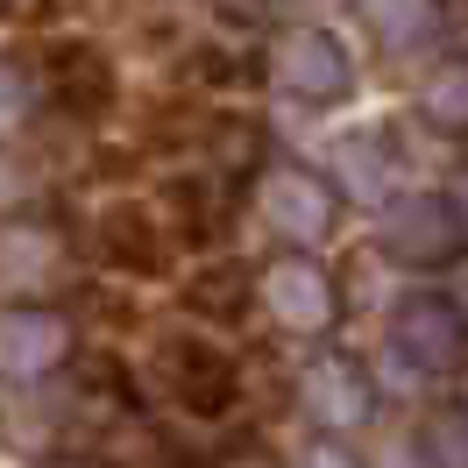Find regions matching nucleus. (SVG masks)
<instances>
[{"label":"nucleus","instance_id":"1","mask_svg":"<svg viewBox=\"0 0 468 468\" xmlns=\"http://www.w3.org/2000/svg\"><path fill=\"white\" fill-rule=\"evenodd\" d=\"M270 79H277V92H292L305 107H334V100H348L355 64H348V50H341L334 29L298 22V29H284L270 43Z\"/></svg>","mask_w":468,"mask_h":468},{"label":"nucleus","instance_id":"2","mask_svg":"<svg viewBox=\"0 0 468 468\" xmlns=\"http://www.w3.org/2000/svg\"><path fill=\"white\" fill-rule=\"evenodd\" d=\"M263 305L292 334H326V326L341 320V284H334V270L313 249H292V256H277L263 270Z\"/></svg>","mask_w":468,"mask_h":468},{"label":"nucleus","instance_id":"3","mask_svg":"<svg viewBox=\"0 0 468 468\" xmlns=\"http://www.w3.org/2000/svg\"><path fill=\"white\" fill-rule=\"evenodd\" d=\"M390 341L398 355H411L419 369H468V313L447 292H411L390 313Z\"/></svg>","mask_w":468,"mask_h":468},{"label":"nucleus","instance_id":"4","mask_svg":"<svg viewBox=\"0 0 468 468\" xmlns=\"http://www.w3.org/2000/svg\"><path fill=\"white\" fill-rule=\"evenodd\" d=\"M462 213L433 192H405V199H390L383 213V256L405 270H433V263H454V249H462Z\"/></svg>","mask_w":468,"mask_h":468},{"label":"nucleus","instance_id":"5","mask_svg":"<svg viewBox=\"0 0 468 468\" xmlns=\"http://www.w3.org/2000/svg\"><path fill=\"white\" fill-rule=\"evenodd\" d=\"M298 405L313 411V426L326 433H355L369 411H377V383L355 355H313L305 377H298Z\"/></svg>","mask_w":468,"mask_h":468},{"label":"nucleus","instance_id":"6","mask_svg":"<svg viewBox=\"0 0 468 468\" xmlns=\"http://www.w3.org/2000/svg\"><path fill=\"white\" fill-rule=\"evenodd\" d=\"M43 86H50V107L71 121H100L114 107V71H107V50L86 43V36H58L50 58H43Z\"/></svg>","mask_w":468,"mask_h":468},{"label":"nucleus","instance_id":"7","mask_svg":"<svg viewBox=\"0 0 468 468\" xmlns=\"http://www.w3.org/2000/svg\"><path fill=\"white\" fill-rule=\"evenodd\" d=\"M263 213L270 228L284 234V241H298V249H313V241H326L334 234V185H326L320 171H305V164H277V171L263 177Z\"/></svg>","mask_w":468,"mask_h":468},{"label":"nucleus","instance_id":"8","mask_svg":"<svg viewBox=\"0 0 468 468\" xmlns=\"http://www.w3.org/2000/svg\"><path fill=\"white\" fill-rule=\"evenodd\" d=\"M71 320H64L58 305H7V320H0V355H7V377L29 383V377H50L64 369V355H71Z\"/></svg>","mask_w":468,"mask_h":468},{"label":"nucleus","instance_id":"9","mask_svg":"<svg viewBox=\"0 0 468 468\" xmlns=\"http://www.w3.org/2000/svg\"><path fill=\"white\" fill-rule=\"evenodd\" d=\"M171 398L192 411V419H220V411H234V398H241L234 362L220 348H206V341H171Z\"/></svg>","mask_w":468,"mask_h":468},{"label":"nucleus","instance_id":"10","mask_svg":"<svg viewBox=\"0 0 468 468\" xmlns=\"http://www.w3.org/2000/svg\"><path fill=\"white\" fill-rule=\"evenodd\" d=\"M100 256L114 270H128V277H164V228H156V213L149 206H107L100 213Z\"/></svg>","mask_w":468,"mask_h":468},{"label":"nucleus","instance_id":"11","mask_svg":"<svg viewBox=\"0 0 468 468\" xmlns=\"http://www.w3.org/2000/svg\"><path fill=\"white\" fill-rule=\"evenodd\" d=\"M362 15L390 50H419L440 36V0H362Z\"/></svg>","mask_w":468,"mask_h":468},{"label":"nucleus","instance_id":"12","mask_svg":"<svg viewBox=\"0 0 468 468\" xmlns=\"http://www.w3.org/2000/svg\"><path fill=\"white\" fill-rule=\"evenodd\" d=\"M419 114L433 121V128H447V135H468V58L426 79V92H419Z\"/></svg>","mask_w":468,"mask_h":468},{"label":"nucleus","instance_id":"13","mask_svg":"<svg viewBox=\"0 0 468 468\" xmlns=\"http://www.w3.org/2000/svg\"><path fill=\"white\" fill-rule=\"evenodd\" d=\"M241 305H249V277L234 263L192 277V313H206V320H241Z\"/></svg>","mask_w":468,"mask_h":468},{"label":"nucleus","instance_id":"14","mask_svg":"<svg viewBox=\"0 0 468 468\" xmlns=\"http://www.w3.org/2000/svg\"><path fill=\"white\" fill-rule=\"evenodd\" d=\"M43 256H58V234L15 220V228H7V292H15V298L36 292V263H43Z\"/></svg>","mask_w":468,"mask_h":468},{"label":"nucleus","instance_id":"15","mask_svg":"<svg viewBox=\"0 0 468 468\" xmlns=\"http://www.w3.org/2000/svg\"><path fill=\"white\" fill-rule=\"evenodd\" d=\"M426 454H433V468H468V411L462 405L426 426Z\"/></svg>","mask_w":468,"mask_h":468},{"label":"nucleus","instance_id":"16","mask_svg":"<svg viewBox=\"0 0 468 468\" xmlns=\"http://www.w3.org/2000/svg\"><path fill=\"white\" fill-rule=\"evenodd\" d=\"M305 468H362L348 454V447H341V440H313V454H305Z\"/></svg>","mask_w":468,"mask_h":468},{"label":"nucleus","instance_id":"17","mask_svg":"<svg viewBox=\"0 0 468 468\" xmlns=\"http://www.w3.org/2000/svg\"><path fill=\"white\" fill-rule=\"evenodd\" d=\"M447 206H454V213H462V228H468V164L454 177H447Z\"/></svg>","mask_w":468,"mask_h":468},{"label":"nucleus","instance_id":"18","mask_svg":"<svg viewBox=\"0 0 468 468\" xmlns=\"http://www.w3.org/2000/svg\"><path fill=\"white\" fill-rule=\"evenodd\" d=\"M462 411H468V369H462Z\"/></svg>","mask_w":468,"mask_h":468},{"label":"nucleus","instance_id":"19","mask_svg":"<svg viewBox=\"0 0 468 468\" xmlns=\"http://www.w3.org/2000/svg\"><path fill=\"white\" fill-rule=\"evenodd\" d=\"M50 468H92V462H50Z\"/></svg>","mask_w":468,"mask_h":468}]
</instances>
